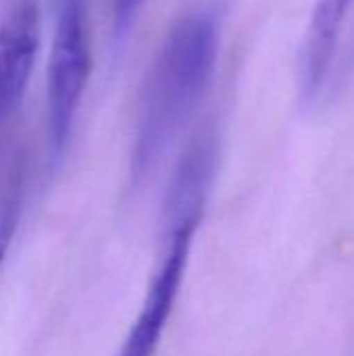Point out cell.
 <instances>
[{
  "label": "cell",
  "mask_w": 354,
  "mask_h": 356,
  "mask_svg": "<svg viewBox=\"0 0 354 356\" xmlns=\"http://www.w3.org/2000/svg\"><path fill=\"white\" fill-rule=\"evenodd\" d=\"M42 46L38 0H10L0 15V134L21 108Z\"/></svg>",
  "instance_id": "obj_3"
},
{
  "label": "cell",
  "mask_w": 354,
  "mask_h": 356,
  "mask_svg": "<svg viewBox=\"0 0 354 356\" xmlns=\"http://www.w3.org/2000/svg\"><path fill=\"white\" fill-rule=\"evenodd\" d=\"M194 236L196 234L192 232H173L165 236V257L146 292L140 315L136 317L117 356L156 355L163 332L179 296Z\"/></svg>",
  "instance_id": "obj_5"
},
{
  "label": "cell",
  "mask_w": 354,
  "mask_h": 356,
  "mask_svg": "<svg viewBox=\"0 0 354 356\" xmlns=\"http://www.w3.org/2000/svg\"><path fill=\"white\" fill-rule=\"evenodd\" d=\"M225 6L200 0L167 27L138 94L129 175L148 177L207 96L221 54Z\"/></svg>",
  "instance_id": "obj_1"
},
{
  "label": "cell",
  "mask_w": 354,
  "mask_h": 356,
  "mask_svg": "<svg viewBox=\"0 0 354 356\" xmlns=\"http://www.w3.org/2000/svg\"><path fill=\"white\" fill-rule=\"evenodd\" d=\"M23 204V177L21 171H13L0 188V267L8 254L15 232L19 227Z\"/></svg>",
  "instance_id": "obj_7"
},
{
  "label": "cell",
  "mask_w": 354,
  "mask_h": 356,
  "mask_svg": "<svg viewBox=\"0 0 354 356\" xmlns=\"http://www.w3.org/2000/svg\"><path fill=\"white\" fill-rule=\"evenodd\" d=\"M219 163L217 127L207 125L184 148L165 194V234L192 232L196 234L213 190Z\"/></svg>",
  "instance_id": "obj_4"
},
{
  "label": "cell",
  "mask_w": 354,
  "mask_h": 356,
  "mask_svg": "<svg viewBox=\"0 0 354 356\" xmlns=\"http://www.w3.org/2000/svg\"><path fill=\"white\" fill-rule=\"evenodd\" d=\"M148 0H113L111 2V38L113 48L119 50L131 35Z\"/></svg>",
  "instance_id": "obj_8"
},
{
  "label": "cell",
  "mask_w": 354,
  "mask_h": 356,
  "mask_svg": "<svg viewBox=\"0 0 354 356\" xmlns=\"http://www.w3.org/2000/svg\"><path fill=\"white\" fill-rule=\"evenodd\" d=\"M94 54L88 0H58L46 60V140L52 161H61L92 77Z\"/></svg>",
  "instance_id": "obj_2"
},
{
  "label": "cell",
  "mask_w": 354,
  "mask_h": 356,
  "mask_svg": "<svg viewBox=\"0 0 354 356\" xmlns=\"http://www.w3.org/2000/svg\"><path fill=\"white\" fill-rule=\"evenodd\" d=\"M354 0H315L300 56V100L313 104L323 90L325 77L338 52L342 25L346 23Z\"/></svg>",
  "instance_id": "obj_6"
}]
</instances>
